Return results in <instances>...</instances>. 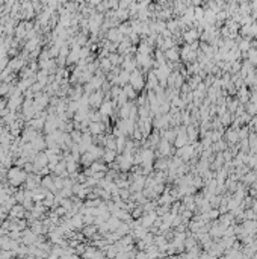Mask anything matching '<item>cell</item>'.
I'll return each instance as SVG.
<instances>
[{"mask_svg": "<svg viewBox=\"0 0 257 259\" xmlns=\"http://www.w3.org/2000/svg\"><path fill=\"white\" fill-rule=\"evenodd\" d=\"M165 56L169 59V61H175V59L178 58V53H177V50H175L174 47H171L169 50H166V52H165Z\"/></svg>", "mask_w": 257, "mask_h": 259, "instance_id": "277c9868", "label": "cell"}, {"mask_svg": "<svg viewBox=\"0 0 257 259\" xmlns=\"http://www.w3.org/2000/svg\"><path fill=\"white\" fill-rule=\"evenodd\" d=\"M123 93H124V95H126V97H128V99L135 97V90H133L130 85H126V86H123Z\"/></svg>", "mask_w": 257, "mask_h": 259, "instance_id": "8992f818", "label": "cell"}, {"mask_svg": "<svg viewBox=\"0 0 257 259\" xmlns=\"http://www.w3.org/2000/svg\"><path fill=\"white\" fill-rule=\"evenodd\" d=\"M159 149H160V153H162V155H168V153H169V144H168V141L160 142Z\"/></svg>", "mask_w": 257, "mask_h": 259, "instance_id": "30bf717a", "label": "cell"}, {"mask_svg": "<svg viewBox=\"0 0 257 259\" xmlns=\"http://www.w3.org/2000/svg\"><path fill=\"white\" fill-rule=\"evenodd\" d=\"M91 130H92V133H100L103 130V126L98 121H94L92 124H91Z\"/></svg>", "mask_w": 257, "mask_h": 259, "instance_id": "9c48e42d", "label": "cell"}, {"mask_svg": "<svg viewBox=\"0 0 257 259\" xmlns=\"http://www.w3.org/2000/svg\"><path fill=\"white\" fill-rule=\"evenodd\" d=\"M115 156H117V152H115V150H109V149H107V152L105 153V161L106 162H112Z\"/></svg>", "mask_w": 257, "mask_h": 259, "instance_id": "52a82bcc", "label": "cell"}, {"mask_svg": "<svg viewBox=\"0 0 257 259\" xmlns=\"http://www.w3.org/2000/svg\"><path fill=\"white\" fill-rule=\"evenodd\" d=\"M109 39L114 41V43H117V44H119L124 38H123V34L119 32V29H112V30L109 32Z\"/></svg>", "mask_w": 257, "mask_h": 259, "instance_id": "3957f363", "label": "cell"}, {"mask_svg": "<svg viewBox=\"0 0 257 259\" xmlns=\"http://www.w3.org/2000/svg\"><path fill=\"white\" fill-rule=\"evenodd\" d=\"M239 49H241V50H248V49H250V43H248V41H241V44H239Z\"/></svg>", "mask_w": 257, "mask_h": 259, "instance_id": "7c38bea8", "label": "cell"}, {"mask_svg": "<svg viewBox=\"0 0 257 259\" xmlns=\"http://www.w3.org/2000/svg\"><path fill=\"white\" fill-rule=\"evenodd\" d=\"M130 86L136 91V90H141L144 86V79H142V74H141L138 70L132 71L130 73Z\"/></svg>", "mask_w": 257, "mask_h": 259, "instance_id": "6da1fadb", "label": "cell"}, {"mask_svg": "<svg viewBox=\"0 0 257 259\" xmlns=\"http://www.w3.org/2000/svg\"><path fill=\"white\" fill-rule=\"evenodd\" d=\"M195 38H197V30H194V29L185 34V39H186L187 43H192V41H194Z\"/></svg>", "mask_w": 257, "mask_h": 259, "instance_id": "ba28073f", "label": "cell"}, {"mask_svg": "<svg viewBox=\"0 0 257 259\" xmlns=\"http://www.w3.org/2000/svg\"><path fill=\"white\" fill-rule=\"evenodd\" d=\"M132 164H133V158H132L130 152H124V155L118 156V167L121 170H128Z\"/></svg>", "mask_w": 257, "mask_h": 259, "instance_id": "7a4b0ae2", "label": "cell"}, {"mask_svg": "<svg viewBox=\"0 0 257 259\" xmlns=\"http://www.w3.org/2000/svg\"><path fill=\"white\" fill-rule=\"evenodd\" d=\"M227 138H228V141L230 142H236L237 141V138H239V133H236L234 130H230V132L227 133Z\"/></svg>", "mask_w": 257, "mask_h": 259, "instance_id": "8fae6325", "label": "cell"}, {"mask_svg": "<svg viewBox=\"0 0 257 259\" xmlns=\"http://www.w3.org/2000/svg\"><path fill=\"white\" fill-rule=\"evenodd\" d=\"M112 108H114V105H112L110 102H105V103L101 105V114H105V115L112 114Z\"/></svg>", "mask_w": 257, "mask_h": 259, "instance_id": "5b68a950", "label": "cell"}]
</instances>
